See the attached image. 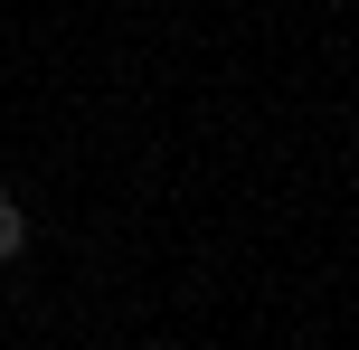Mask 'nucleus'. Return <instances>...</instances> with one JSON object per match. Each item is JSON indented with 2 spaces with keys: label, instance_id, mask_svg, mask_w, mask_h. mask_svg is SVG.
Returning <instances> with one entry per match:
<instances>
[{
  "label": "nucleus",
  "instance_id": "f257e3e1",
  "mask_svg": "<svg viewBox=\"0 0 359 350\" xmlns=\"http://www.w3.org/2000/svg\"><path fill=\"white\" fill-rule=\"evenodd\" d=\"M19 246H29V218H19V199H10V189H0V265H10Z\"/></svg>",
  "mask_w": 359,
  "mask_h": 350
}]
</instances>
